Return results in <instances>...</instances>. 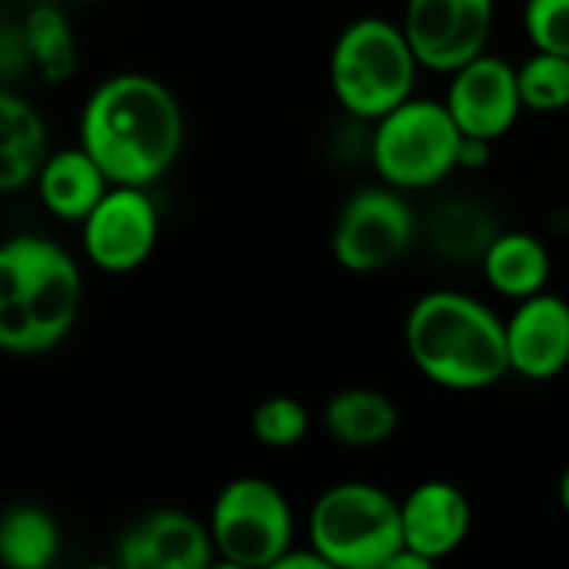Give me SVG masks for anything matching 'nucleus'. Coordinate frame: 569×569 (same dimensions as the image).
Here are the masks:
<instances>
[{
  "label": "nucleus",
  "mask_w": 569,
  "mask_h": 569,
  "mask_svg": "<svg viewBox=\"0 0 569 569\" xmlns=\"http://www.w3.org/2000/svg\"><path fill=\"white\" fill-rule=\"evenodd\" d=\"M443 103L450 107L457 127L467 137L490 140V143L510 133L520 110H527L517 67H510L503 57L493 53H480L460 70H453Z\"/></svg>",
  "instance_id": "nucleus-11"
},
{
  "label": "nucleus",
  "mask_w": 569,
  "mask_h": 569,
  "mask_svg": "<svg viewBox=\"0 0 569 569\" xmlns=\"http://www.w3.org/2000/svg\"><path fill=\"white\" fill-rule=\"evenodd\" d=\"M400 513H403V547H410L433 567L453 557L467 543L473 523L470 500L457 483L447 480L417 483L400 500Z\"/></svg>",
  "instance_id": "nucleus-14"
},
{
  "label": "nucleus",
  "mask_w": 569,
  "mask_h": 569,
  "mask_svg": "<svg viewBox=\"0 0 569 569\" xmlns=\"http://www.w3.org/2000/svg\"><path fill=\"white\" fill-rule=\"evenodd\" d=\"M560 507L569 513V463L567 470L560 473Z\"/></svg>",
  "instance_id": "nucleus-26"
},
{
  "label": "nucleus",
  "mask_w": 569,
  "mask_h": 569,
  "mask_svg": "<svg viewBox=\"0 0 569 569\" xmlns=\"http://www.w3.org/2000/svg\"><path fill=\"white\" fill-rule=\"evenodd\" d=\"M83 277L53 240L23 233L0 250V347L7 353H47L77 323Z\"/></svg>",
  "instance_id": "nucleus-3"
},
{
  "label": "nucleus",
  "mask_w": 569,
  "mask_h": 569,
  "mask_svg": "<svg viewBox=\"0 0 569 569\" xmlns=\"http://www.w3.org/2000/svg\"><path fill=\"white\" fill-rule=\"evenodd\" d=\"M510 370L523 380H553L569 367V303L557 293L517 300L507 320Z\"/></svg>",
  "instance_id": "nucleus-13"
},
{
  "label": "nucleus",
  "mask_w": 569,
  "mask_h": 569,
  "mask_svg": "<svg viewBox=\"0 0 569 569\" xmlns=\"http://www.w3.org/2000/svg\"><path fill=\"white\" fill-rule=\"evenodd\" d=\"M60 553L57 520L33 503H17L0 517V560L10 569H47Z\"/></svg>",
  "instance_id": "nucleus-19"
},
{
  "label": "nucleus",
  "mask_w": 569,
  "mask_h": 569,
  "mask_svg": "<svg viewBox=\"0 0 569 569\" xmlns=\"http://www.w3.org/2000/svg\"><path fill=\"white\" fill-rule=\"evenodd\" d=\"M80 3H97V0H80Z\"/></svg>",
  "instance_id": "nucleus-27"
},
{
  "label": "nucleus",
  "mask_w": 569,
  "mask_h": 569,
  "mask_svg": "<svg viewBox=\"0 0 569 569\" xmlns=\"http://www.w3.org/2000/svg\"><path fill=\"white\" fill-rule=\"evenodd\" d=\"M250 430H253L260 447L290 450V447L303 443V437L310 433V413L300 400L277 393V397H267L253 407Z\"/></svg>",
  "instance_id": "nucleus-22"
},
{
  "label": "nucleus",
  "mask_w": 569,
  "mask_h": 569,
  "mask_svg": "<svg viewBox=\"0 0 569 569\" xmlns=\"http://www.w3.org/2000/svg\"><path fill=\"white\" fill-rule=\"evenodd\" d=\"M47 130L40 113L17 93H0V190L13 193L37 180L47 160Z\"/></svg>",
  "instance_id": "nucleus-18"
},
{
  "label": "nucleus",
  "mask_w": 569,
  "mask_h": 569,
  "mask_svg": "<svg viewBox=\"0 0 569 569\" xmlns=\"http://www.w3.org/2000/svg\"><path fill=\"white\" fill-rule=\"evenodd\" d=\"M523 107L537 113H557L569 107V57L533 50L523 67H517Z\"/></svg>",
  "instance_id": "nucleus-21"
},
{
  "label": "nucleus",
  "mask_w": 569,
  "mask_h": 569,
  "mask_svg": "<svg viewBox=\"0 0 569 569\" xmlns=\"http://www.w3.org/2000/svg\"><path fill=\"white\" fill-rule=\"evenodd\" d=\"M80 227L87 260L107 273L137 270L153 253L160 237L157 203L147 197V187L123 183H113Z\"/></svg>",
  "instance_id": "nucleus-9"
},
{
  "label": "nucleus",
  "mask_w": 569,
  "mask_h": 569,
  "mask_svg": "<svg viewBox=\"0 0 569 569\" xmlns=\"http://www.w3.org/2000/svg\"><path fill=\"white\" fill-rule=\"evenodd\" d=\"M490 160V140H477V137H467L463 140V150H460V170H477Z\"/></svg>",
  "instance_id": "nucleus-25"
},
{
  "label": "nucleus",
  "mask_w": 569,
  "mask_h": 569,
  "mask_svg": "<svg viewBox=\"0 0 569 569\" xmlns=\"http://www.w3.org/2000/svg\"><path fill=\"white\" fill-rule=\"evenodd\" d=\"M467 133L443 100L410 97L387 117L373 120L370 157L383 183L397 190H427L460 170Z\"/></svg>",
  "instance_id": "nucleus-6"
},
{
  "label": "nucleus",
  "mask_w": 569,
  "mask_h": 569,
  "mask_svg": "<svg viewBox=\"0 0 569 569\" xmlns=\"http://www.w3.org/2000/svg\"><path fill=\"white\" fill-rule=\"evenodd\" d=\"M80 147L110 183L150 187L183 147V113L167 83L147 73H117L93 87L80 113Z\"/></svg>",
  "instance_id": "nucleus-1"
},
{
  "label": "nucleus",
  "mask_w": 569,
  "mask_h": 569,
  "mask_svg": "<svg viewBox=\"0 0 569 569\" xmlns=\"http://www.w3.org/2000/svg\"><path fill=\"white\" fill-rule=\"evenodd\" d=\"M307 540L330 569H387L403 550L400 500L377 483H337L310 507Z\"/></svg>",
  "instance_id": "nucleus-5"
},
{
  "label": "nucleus",
  "mask_w": 569,
  "mask_h": 569,
  "mask_svg": "<svg viewBox=\"0 0 569 569\" xmlns=\"http://www.w3.org/2000/svg\"><path fill=\"white\" fill-rule=\"evenodd\" d=\"M417 237L413 207L403 200V190L363 187L337 213L333 223V260L350 273H377L397 263Z\"/></svg>",
  "instance_id": "nucleus-8"
},
{
  "label": "nucleus",
  "mask_w": 569,
  "mask_h": 569,
  "mask_svg": "<svg viewBox=\"0 0 569 569\" xmlns=\"http://www.w3.org/2000/svg\"><path fill=\"white\" fill-rule=\"evenodd\" d=\"M487 283L507 300H527L547 290L550 250L527 230H507L490 240L480 257Z\"/></svg>",
  "instance_id": "nucleus-16"
},
{
  "label": "nucleus",
  "mask_w": 569,
  "mask_h": 569,
  "mask_svg": "<svg viewBox=\"0 0 569 569\" xmlns=\"http://www.w3.org/2000/svg\"><path fill=\"white\" fill-rule=\"evenodd\" d=\"M213 533L183 510H153L133 520L117 540L123 569H203L213 560Z\"/></svg>",
  "instance_id": "nucleus-12"
},
{
  "label": "nucleus",
  "mask_w": 569,
  "mask_h": 569,
  "mask_svg": "<svg viewBox=\"0 0 569 569\" xmlns=\"http://www.w3.org/2000/svg\"><path fill=\"white\" fill-rule=\"evenodd\" d=\"M420 57L403 27L360 17L333 43L330 87L337 103L360 120H380L413 97Z\"/></svg>",
  "instance_id": "nucleus-4"
},
{
  "label": "nucleus",
  "mask_w": 569,
  "mask_h": 569,
  "mask_svg": "<svg viewBox=\"0 0 569 569\" xmlns=\"http://www.w3.org/2000/svg\"><path fill=\"white\" fill-rule=\"evenodd\" d=\"M210 533L230 567H277L293 547V513L270 480L237 477L213 500Z\"/></svg>",
  "instance_id": "nucleus-7"
},
{
  "label": "nucleus",
  "mask_w": 569,
  "mask_h": 569,
  "mask_svg": "<svg viewBox=\"0 0 569 569\" xmlns=\"http://www.w3.org/2000/svg\"><path fill=\"white\" fill-rule=\"evenodd\" d=\"M110 187L113 183L107 180L103 167L83 147H67V150L50 153L37 173L40 203L53 217L73 220V223H83L87 213L103 200Z\"/></svg>",
  "instance_id": "nucleus-15"
},
{
  "label": "nucleus",
  "mask_w": 569,
  "mask_h": 569,
  "mask_svg": "<svg viewBox=\"0 0 569 569\" xmlns=\"http://www.w3.org/2000/svg\"><path fill=\"white\" fill-rule=\"evenodd\" d=\"M403 340L413 367L453 393H477L513 373L507 320L457 290L423 293L407 313Z\"/></svg>",
  "instance_id": "nucleus-2"
},
{
  "label": "nucleus",
  "mask_w": 569,
  "mask_h": 569,
  "mask_svg": "<svg viewBox=\"0 0 569 569\" xmlns=\"http://www.w3.org/2000/svg\"><path fill=\"white\" fill-rule=\"evenodd\" d=\"M20 33H23L30 63L37 67V73L47 83H63L67 77H73L77 40H73L70 20L57 7H50V3L33 7L23 20Z\"/></svg>",
  "instance_id": "nucleus-20"
},
{
  "label": "nucleus",
  "mask_w": 569,
  "mask_h": 569,
  "mask_svg": "<svg viewBox=\"0 0 569 569\" xmlns=\"http://www.w3.org/2000/svg\"><path fill=\"white\" fill-rule=\"evenodd\" d=\"M523 30L533 50L569 57V0H527Z\"/></svg>",
  "instance_id": "nucleus-23"
},
{
  "label": "nucleus",
  "mask_w": 569,
  "mask_h": 569,
  "mask_svg": "<svg viewBox=\"0 0 569 569\" xmlns=\"http://www.w3.org/2000/svg\"><path fill=\"white\" fill-rule=\"evenodd\" d=\"M403 30L427 70L453 73L487 53L493 0H407Z\"/></svg>",
  "instance_id": "nucleus-10"
},
{
  "label": "nucleus",
  "mask_w": 569,
  "mask_h": 569,
  "mask_svg": "<svg viewBox=\"0 0 569 569\" xmlns=\"http://www.w3.org/2000/svg\"><path fill=\"white\" fill-rule=\"evenodd\" d=\"M330 569V563L307 543V550H287L283 557H280V563L273 569Z\"/></svg>",
  "instance_id": "nucleus-24"
},
{
  "label": "nucleus",
  "mask_w": 569,
  "mask_h": 569,
  "mask_svg": "<svg viewBox=\"0 0 569 569\" xmlns=\"http://www.w3.org/2000/svg\"><path fill=\"white\" fill-rule=\"evenodd\" d=\"M327 433L350 450H370L393 440L400 427L397 403L373 387H347L330 397L323 410Z\"/></svg>",
  "instance_id": "nucleus-17"
}]
</instances>
